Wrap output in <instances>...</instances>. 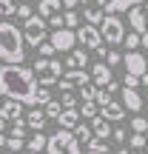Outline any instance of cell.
<instances>
[{
  "label": "cell",
  "mask_w": 148,
  "mask_h": 154,
  "mask_svg": "<svg viewBox=\"0 0 148 154\" xmlns=\"http://www.w3.org/2000/svg\"><path fill=\"white\" fill-rule=\"evenodd\" d=\"M0 94L23 106H37V77L26 66H0Z\"/></svg>",
  "instance_id": "6da1fadb"
},
{
  "label": "cell",
  "mask_w": 148,
  "mask_h": 154,
  "mask_svg": "<svg viewBox=\"0 0 148 154\" xmlns=\"http://www.w3.org/2000/svg\"><path fill=\"white\" fill-rule=\"evenodd\" d=\"M0 60L6 66H23L26 60V40L14 23H0Z\"/></svg>",
  "instance_id": "7a4b0ae2"
},
{
  "label": "cell",
  "mask_w": 148,
  "mask_h": 154,
  "mask_svg": "<svg viewBox=\"0 0 148 154\" xmlns=\"http://www.w3.org/2000/svg\"><path fill=\"white\" fill-rule=\"evenodd\" d=\"M32 69H34V77H37L40 86H54V83H60V77H63V63L54 60V57H51V60L40 57Z\"/></svg>",
  "instance_id": "3957f363"
},
{
  "label": "cell",
  "mask_w": 148,
  "mask_h": 154,
  "mask_svg": "<svg viewBox=\"0 0 148 154\" xmlns=\"http://www.w3.org/2000/svg\"><path fill=\"white\" fill-rule=\"evenodd\" d=\"M46 151L49 154H83L74 131H66V128H60V131H54L49 137V149Z\"/></svg>",
  "instance_id": "277c9868"
},
{
  "label": "cell",
  "mask_w": 148,
  "mask_h": 154,
  "mask_svg": "<svg viewBox=\"0 0 148 154\" xmlns=\"http://www.w3.org/2000/svg\"><path fill=\"white\" fill-rule=\"evenodd\" d=\"M100 34H103V43L122 46V40H125V26H122V20L117 14H105L103 26H100Z\"/></svg>",
  "instance_id": "5b68a950"
},
{
  "label": "cell",
  "mask_w": 148,
  "mask_h": 154,
  "mask_svg": "<svg viewBox=\"0 0 148 154\" xmlns=\"http://www.w3.org/2000/svg\"><path fill=\"white\" fill-rule=\"evenodd\" d=\"M46 37H49V23L43 20V17H37L34 14L32 20H26V26H23V40H26L29 46H43L46 43Z\"/></svg>",
  "instance_id": "8992f818"
},
{
  "label": "cell",
  "mask_w": 148,
  "mask_h": 154,
  "mask_svg": "<svg viewBox=\"0 0 148 154\" xmlns=\"http://www.w3.org/2000/svg\"><path fill=\"white\" fill-rule=\"evenodd\" d=\"M122 66H125V74L143 77L148 74V57H143L140 51H128V54H122Z\"/></svg>",
  "instance_id": "52a82bcc"
},
{
  "label": "cell",
  "mask_w": 148,
  "mask_h": 154,
  "mask_svg": "<svg viewBox=\"0 0 148 154\" xmlns=\"http://www.w3.org/2000/svg\"><path fill=\"white\" fill-rule=\"evenodd\" d=\"M77 43H83V46L97 51V49H103V34H100L97 26H86V23H83V26L77 29Z\"/></svg>",
  "instance_id": "ba28073f"
},
{
  "label": "cell",
  "mask_w": 148,
  "mask_h": 154,
  "mask_svg": "<svg viewBox=\"0 0 148 154\" xmlns=\"http://www.w3.org/2000/svg\"><path fill=\"white\" fill-rule=\"evenodd\" d=\"M88 80H91V74L83 69V72H63L60 77V88L63 91H77V88L88 86Z\"/></svg>",
  "instance_id": "9c48e42d"
},
{
  "label": "cell",
  "mask_w": 148,
  "mask_h": 154,
  "mask_svg": "<svg viewBox=\"0 0 148 154\" xmlns=\"http://www.w3.org/2000/svg\"><path fill=\"white\" fill-rule=\"evenodd\" d=\"M49 43L54 46V51H68L77 43V32H71V29H57V32L49 34Z\"/></svg>",
  "instance_id": "30bf717a"
},
{
  "label": "cell",
  "mask_w": 148,
  "mask_h": 154,
  "mask_svg": "<svg viewBox=\"0 0 148 154\" xmlns=\"http://www.w3.org/2000/svg\"><path fill=\"white\" fill-rule=\"evenodd\" d=\"M128 23H131V32H137L140 37H143L148 32V3L134 6V9L128 11Z\"/></svg>",
  "instance_id": "8fae6325"
},
{
  "label": "cell",
  "mask_w": 148,
  "mask_h": 154,
  "mask_svg": "<svg viewBox=\"0 0 148 154\" xmlns=\"http://www.w3.org/2000/svg\"><path fill=\"white\" fill-rule=\"evenodd\" d=\"M91 80H94V86L97 88H105L111 83V69H108V63H94L91 66Z\"/></svg>",
  "instance_id": "7c38bea8"
},
{
  "label": "cell",
  "mask_w": 148,
  "mask_h": 154,
  "mask_svg": "<svg viewBox=\"0 0 148 154\" xmlns=\"http://www.w3.org/2000/svg\"><path fill=\"white\" fill-rule=\"evenodd\" d=\"M80 109H63V114L57 117V123H60V128H66V131H74L77 126H80Z\"/></svg>",
  "instance_id": "4fadbf2b"
},
{
  "label": "cell",
  "mask_w": 148,
  "mask_h": 154,
  "mask_svg": "<svg viewBox=\"0 0 148 154\" xmlns=\"http://www.w3.org/2000/svg\"><path fill=\"white\" fill-rule=\"evenodd\" d=\"M122 109H131L134 114H140L143 111V97H140V91H134V88H122Z\"/></svg>",
  "instance_id": "5bb4252c"
},
{
  "label": "cell",
  "mask_w": 148,
  "mask_h": 154,
  "mask_svg": "<svg viewBox=\"0 0 148 154\" xmlns=\"http://www.w3.org/2000/svg\"><path fill=\"white\" fill-rule=\"evenodd\" d=\"M23 114H26V111H23V103H14V100H6L3 106H0V117H3V120H23Z\"/></svg>",
  "instance_id": "9a60e30c"
},
{
  "label": "cell",
  "mask_w": 148,
  "mask_h": 154,
  "mask_svg": "<svg viewBox=\"0 0 148 154\" xmlns=\"http://www.w3.org/2000/svg\"><path fill=\"white\" fill-rule=\"evenodd\" d=\"M100 117H103L105 123H120L122 117H125V109H122V103H108L100 109Z\"/></svg>",
  "instance_id": "2e32d148"
},
{
  "label": "cell",
  "mask_w": 148,
  "mask_h": 154,
  "mask_svg": "<svg viewBox=\"0 0 148 154\" xmlns=\"http://www.w3.org/2000/svg\"><path fill=\"white\" fill-rule=\"evenodd\" d=\"M148 0H108L105 6V14H120V11H131L134 6H143Z\"/></svg>",
  "instance_id": "e0dca14e"
},
{
  "label": "cell",
  "mask_w": 148,
  "mask_h": 154,
  "mask_svg": "<svg viewBox=\"0 0 148 154\" xmlns=\"http://www.w3.org/2000/svg\"><path fill=\"white\" fill-rule=\"evenodd\" d=\"M23 146H26V128H20V126H14L11 128V134H9V140H6V151H20Z\"/></svg>",
  "instance_id": "ac0fdd59"
},
{
  "label": "cell",
  "mask_w": 148,
  "mask_h": 154,
  "mask_svg": "<svg viewBox=\"0 0 148 154\" xmlns=\"http://www.w3.org/2000/svg\"><path fill=\"white\" fill-rule=\"evenodd\" d=\"M86 63H88V54L83 49H77V51H71V54L66 57V69H68V72H83Z\"/></svg>",
  "instance_id": "d6986e66"
},
{
  "label": "cell",
  "mask_w": 148,
  "mask_h": 154,
  "mask_svg": "<svg viewBox=\"0 0 148 154\" xmlns=\"http://www.w3.org/2000/svg\"><path fill=\"white\" fill-rule=\"evenodd\" d=\"M26 126L32 128L34 134H43V128H46V114H43L40 109L29 111V114H26Z\"/></svg>",
  "instance_id": "ffe728a7"
},
{
  "label": "cell",
  "mask_w": 148,
  "mask_h": 154,
  "mask_svg": "<svg viewBox=\"0 0 148 154\" xmlns=\"http://www.w3.org/2000/svg\"><path fill=\"white\" fill-rule=\"evenodd\" d=\"M57 11H60V0H37V17H43V20L49 17L51 20Z\"/></svg>",
  "instance_id": "44dd1931"
},
{
  "label": "cell",
  "mask_w": 148,
  "mask_h": 154,
  "mask_svg": "<svg viewBox=\"0 0 148 154\" xmlns=\"http://www.w3.org/2000/svg\"><path fill=\"white\" fill-rule=\"evenodd\" d=\"M91 131H94V140H105L108 143V137H111V128H108V123L103 117H94L91 120Z\"/></svg>",
  "instance_id": "7402d4cb"
},
{
  "label": "cell",
  "mask_w": 148,
  "mask_h": 154,
  "mask_svg": "<svg viewBox=\"0 0 148 154\" xmlns=\"http://www.w3.org/2000/svg\"><path fill=\"white\" fill-rule=\"evenodd\" d=\"M26 146H29V151H32V154H43L46 149H49V137H46V134H34Z\"/></svg>",
  "instance_id": "603a6c76"
},
{
  "label": "cell",
  "mask_w": 148,
  "mask_h": 154,
  "mask_svg": "<svg viewBox=\"0 0 148 154\" xmlns=\"http://www.w3.org/2000/svg\"><path fill=\"white\" fill-rule=\"evenodd\" d=\"M74 137H77V143H91L94 140V131H91V126H86V123H80V126L74 128Z\"/></svg>",
  "instance_id": "cb8c5ba5"
},
{
  "label": "cell",
  "mask_w": 148,
  "mask_h": 154,
  "mask_svg": "<svg viewBox=\"0 0 148 154\" xmlns=\"http://www.w3.org/2000/svg\"><path fill=\"white\" fill-rule=\"evenodd\" d=\"M43 114H46V120H57V117L63 114V106L57 103V100H51V103L43 106Z\"/></svg>",
  "instance_id": "d4e9b609"
},
{
  "label": "cell",
  "mask_w": 148,
  "mask_h": 154,
  "mask_svg": "<svg viewBox=\"0 0 148 154\" xmlns=\"http://www.w3.org/2000/svg\"><path fill=\"white\" fill-rule=\"evenodd\" d=\"M122 46H125L128 51H137L140 46H143V37H140L137 32H128V34H125V40H122Z\"/></svg>",
  "instance_id": "484cf974"
},
{
  "label": "cell",
  "mask_w": 148,
  "mask_h": 154,
  "mask_svg": "<svg viewBox=\"0 0 148 154\" xmlns=\"http://www.w3.org/2000/svg\"><path fill=\"white\" fill-rule=\"evenodd\" d=\"M80 117H86V120L100 117V106H97V103H83V106H80Z\"/></svg>",
  "instance_id": "4316f807"
},
{
  "label": "cell",
  "mask_w": 148,
  "mask_h": 154,
  "mask_svg": "<svg viewBox=\"0 0 148 154\" xmlns=\"http://www.w3.org/2000/svg\"><path fill=\"white\" fill-rule=\"evenodd\" d=\"M86 154H108V143L105 140H91L86 146Z\"/></svg>",
  "instance_id": "83f0119b"
},
{
  "label": "cell",
  "mask_w": 148,
  "mask_h": 154,
  "mask_svg": "<svg viewBox=\"0 0 148 154\" xmlns=\"http://www.w3.org/2000/svg\"><path fill=\"white\" fill-rule=\"evenodd\" d=\"M97 91H100V88H97V86H91V83H88V86H83V88H80L83 103H97Z\"/></svg>",
  "instance_id": "f1b7e54d"
},
{
  "label": "cell",
  "mask_w": 148,
  "mask_h": 154,
  "mask_svg": "<svg viewBox=\"0 0 148 154\" xmlns=\"http://www.w3.org/2000/svg\"><path fill=\"white\" fill-rule=\"evenodd\" d=\"M17 14V0H0V17Z\"/></svg>",
  "instance_id": "f546056e"
},
{
  "label": "cell",
  "mask_w": 148,
  "mask_h": 154,
  "mask_svg": "<svg viewBox=\"0 0 148 154\" xmlns=\"http://www.w3.org/2000/svg\"><path fill=\"white\" fill-rule=\"evenodd\" d=\"M63 23H66V29H74L80 26V14H77V11H66V14H63Z\"/></svg>",
  "instance_id": "4dcf8cb0"
},
{
  "label": "cell",
  "mask_w": 148,
  "mask_h": 154,
  "mask_svg": "<svg viewBox=\"0 0 148 154\" xmlns=\"http://www.w3.org/2000/svg\"><path fill=\"white\" fill-rule=\"evenodd\" d=\"M131 128H134V134H145V131H148V120L137 114V117L131 120Z\"/></svg>",
  "instance_id": "1f68e13d"
},
{
  "label": "cell",
  "mask_w": 148,
  "mask_h": 154,
  "mask_svg": "<svg viewBox=\"0 0 148 154\" xmlns=\"http://www.w3.org/2000/svg\"><path fill=\"white\" fill-rule=\"evenodd\" d=\"M108 103H114V97H111V91H108V88H100V91H97V106L103 109V106H108Z\"/></svg>",
  "instance_id": "d6a6232c"
},
{
  "label": "cell",
  "mask_w": 148,
  "mask_h": 154,
  "mask_svg": "<svg viewBox=\"0 0 148 154\" xmlns=\"http://www.w3.org/2000/svg\"><path fill=\"white\" fill-rule=\"evenodd\" d=\"M60 106H63V109H77V97H74V91H63Z\"/></svg>",
  "instance_id": "836d02e7"
},
{
  "label": "cell",
  "mask_w": 148,
  "mask_h": 154,
  "mask_svg": "<svg viewBox=\"0 0 148 154\" xmlns=\"http://www.w3.org/2000/svg\"><path fill=\"white\" fill-rule=\"evenodd\" d=\"M17 17H20V20H32V17H34L32 6H29V3H20V6H17Z\"/></svg>",
  "instance_id": "e575fe53"
},
{
  "label": "cell",
  "mask_w": 148,
  "mask_h": 154,
  "mask_svg": "<svg viewBox=\"0 0 148 154\" xmlns=\"http://www.w3.org/2000/svg\"><path fill=\"white\" fill-rule=\"evenodd\" d=\"M128 140H131V149H143V146H148V137H145V134H131Z\"/></svg>",
  "instance_id": "d590c367"
},
{
  "label": "cell",
  "mask_w": 148,
  "mask_h": 154,
  "mask_svg": "<svg viewBox=\"0 0 148 154\" xmlns=\"http://www.w3.org/2000/svg\"><path fill=\"white\" fill-rule=\"evenodd\" d=\"M80 3H86V9H103V11H105L108 0H80Z\"/></svg>",
  "instance_id": "8d00e7d4"
},
{
  "label": "cell",
  "mask_w": 148,
  "mask_h": 154,
  "mask_svg": "<svg viewBox=\"0 0 148 154\" xmlns=\"http://www.w3.org/2000/svg\"><path fill=\"white\" fill-rule=\"evenodd\" d=\"M137 86H140V77H131V74L122 77V88H134L137 91Z\"/></svg>",
  "instance_id": "74e56055"
},
{
  "label": "cell",
  "mask_w": 148,
  "mask_h": 154,
  "mask_svg": "<svg viewBox=\"0 0 148 154\" xmlns=\"http://www.w3.org/2000/svg\"><path fill=\"white\" fill-rule=\"evenodd\" d=\"M51 54H54V46H51L49 40H46V43L40 46V57H46V60H51Z\"/></svg>",
  "instance_id": "f35d334b"
},
{
  "label": "cell",
  "mask_w": 148,
  "mask_h": 154,
  "mask_svg": "<svg viewBox=\"0 0 148 154\" xmlns=\"http://www.w3.org/2000/svg\"><path fill=\"white\" fill-rule=\"evenodd\" d=\"M111 140H114V143H125V140H128V137H125V128L117 126L114 131H111Z\"/></svg>",
  "instance_id": "ab89813d"
},
{
  "label": "cell",
  "mask_w": 148,
  "mask_h": 154,
  "mask_svg": "<svg viewBox=\"0 0 148 154\" xmlns=\"http://www.w3.org/2000/svg\"><path fill=\"white\" fill-rule=\"evenodd\" d=\"M105 60H108V66H120V63H122V54H120V51H108Z\"/></svg>",
  "instance_id": "60d3db41"
},
{
  "label": "cell",
  "mask_w": 148,
  "mask_h": 154,
  "mask_svg": "<svg viewBox=\"0 0 148 154\" xmlns=\"http://www.w3.org/2000/svg\"><path fill=\"white\" fill-rule=\"evenodd\" d=\"M51 26H54V32H57V29H66V23H63L60 14H54V17H51Z\"/></svg>",
  "instance_id": "b9f144b4"
},
{
  "label": "cell",
  "mask_w": 148,
  "mask_h": 154,
  "mask_svg": "<svg viewBox=\"0 0 148 154\" xmlns=\"http://www.w3.org/2000/svg\"><path fill=\"white\" fill-rule=\"evenodd\" d=\"M77 3H80V0H60V6H63L66 11H74V6H77Z\"/></svg>",
  "instance_id": "7bdbcfd3"
},
{
  "label": "cell",
  "mask_w": 148,
  "mask_h": 154,
  "mask_svg": "<svg viewBox=\"0 0 148 154\" xmlns=\"http://www.w3.org/2000/svg\"><path fill=\"white\" fill-rule=\"evenodd\" d=\"M140 86H145V88H148V74H143V77H140Z\"/></svg>",
  "instance_id": "ee69618b"
},
{
  "label": "cell",
  "mask_w": 148,
  "mask_h": 154,
  "mask_svg": "<svg viewBox=\"0 0 148 154\" xmlns=\"http://www.w3.org/2000/svg\"><path fill=\"white\" fill-rule=\"evenodd\" d=\"M6 140H9V137H6V134H0V149L6 146Z\"/></svg>",
  "instance_id": "f6af8a7d"
},
{
  "label": "cell",
  "mask_w": 148,
  "mask_h": 154,
  "mask_svg": "<svg viewBox=\"0 0 148 154\" xmlns=\"http://www.w3.org/2000/svg\"><path fill=\"white\" fill-rule=\"evenodd\" d=\"M143 46H145V49H148V32L143 34Z\"/></svg>",
  "instance_id": "bcb514c9"
},
{
  "label": "cell",
  "mask_w": 148,
  "mask_h": 154,
  "mask_svg": "<svg viewBox=\"0 0 148 154\" xmlns=\"http://www.w3.org/2000/svg\"><path fill=\"white\" fill-rule=\"evenodd\" d=\"M3 128H6V120H3V117H0V134H3Z\"/></svg>",
  "instance_id": "7dc6e473"
},
{
  "label": "cell",
  "mask_w": 148,
  "mask_h": 154,
  "mask_svg": "<svg viewBox=\"0 0 148 154\" xmlns=\"http://www.w3.org/2000/svg\"><path fill=\"white\" fill-rule=\"evenodd\" d=\"M117 154H131V151H128V149H120V151H117Z\"/></svg>",
  "instance_id": "c3c4849f"
},
{
  "label": "cell",
  "mask_w": 148,
  "mask_h": 154,
  "mask_svg": "<svg viewBox=\"0 0 148 154\" xmlns=\"http://www.w3.org/2000/svg\"><path fill=\"white\" fill-rule=\"evenodd\" d=\"M0 154H11V151H0Z\"/></svg>",
  "instance_id": "681fc988"
},
{
  "label": "cell",
  "mask_w": 148,
  "mask_h": 154,
  "mask_svg": "<svg viewBox=\"0 0 148 154\" xmlns=\"http://www.w3.org/2000/svg\"><path fill=\"white\" fill-rule=\"evenodd\" d=\"M131 154H137V151H131Z\"/></svg>",
  "instance_id": "f907efd6"
},
{
  "label": "cell",
  "mask_w": 148,
  "mask_h": 154,
  "mask_svg": "<svg viewBox=\"0 0 148 154\" xmlns=\"http://www.w3.org/2000/svg\"><path fill=\"white\" fill-rule=\"evenodd\" d=\"M26 154H32V151H26Z\"/></svg>",
  "instance_id": "816d5d0a"
}]
</instances>
